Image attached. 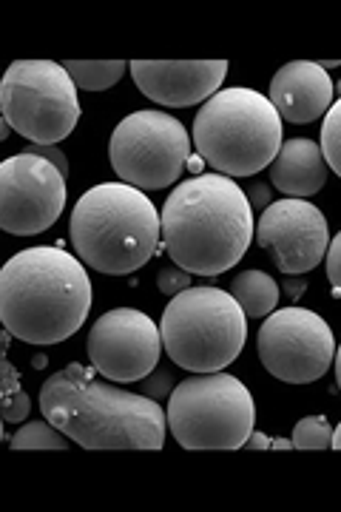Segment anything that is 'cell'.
Returning <instances> with one entry per match:
<instances>
[{"label":"cell","instance_id":"obj_1","mask_svg":"<svg viewBox=\"0 0 341 512\" xmlns=\"http://www.w3.org/2000/svg\"><path fill=\"white\" fill-rule=\"evenodd\" d=\"M72 362L40 387V413L86 450H162L168 413L143 393L94 379Z\"/></svg>","mask_w":341,"mask_h":512},{"label":"cell","instance_id":"obj_2","mask_svg":"<svg viewBox=\"0 0 341 512\" xmlns=\"http://www.w3.org/2000/svg\"><path fill=\"white\" fill-rule=\"evenodd\" d=\"M160 217L165 254L194 276L231 271L256 237L251 200L225 174L185 180L171 191Z\"/></svg>","mask_w":341,"mask_h":512},{"label":"cell","instance_id":"obj_3","mask_svg":"<svg viewBox=\"0 0 341 512\" xmlns=\"http://www.w3.org/2000/svg\"><path fill=\"white\" fill-rule=\"evenodd\" d=\"M91 279L77 256L60 248H26L0 271V319L15 339L46 348L86 325Z\"/></svg>","mask_w":341,"mask_h":512},{"label":"cell","instance_id":"obj_4","mask_svg":"<svg viewBox=\"0 0 341 512\" xmlns=\"http://www.w3.org/2000/svg\"><path fill=\"white\" fill-rule=\"evenodd\" d=\"M162 237L157 205L128 183L89 188L72 211V245L91 271L126 276L148 265Z\"/></svg>","mask_w":341,"mask_h":512},{"label":"cell","instance_id":"obj_5","mask_svg":"<svg viewBox=\"0 0 341 512\" xmlns=\"http://www.w3.org/2000/svg\"><path fill=\"white\" fill-rule=\"evenodd\" d=\"M197 154L225 177H251L268 168L282 148V117L270 97L253 89L216 92L194 120Z\"/></svg>","mask_w":341,"mask_h":512},{"label":"cell","instance_id":"obj_6","mask_svg":"<svg viewBox=\"0 0 341 512\" xmlns=\"http://www.w3.org/2000/svg\"><path fill=\"white\" fill-rule=\"evenodd\" d=\"M162 345L171 362L194 373H216L239 359L248 316L234 296L211 285L177 293L162 313Z\"/></svg>","mask_w":341,"mask_h":512},{"label":"cell","instance_id":"obj_7","mask_svg":"<svg viewBox=\"0 0 341 512\" xmlns=\"http://www.w3.org/2000/svg\"><path fill=\"white\" fill-rule=\"evenodd\" d=\"M256 404L231 373H197L168 399L171 436L185 450H239L251 439Z\"/></svg>","mask_w":341,"mask_h":512},{"label":"cell","instance_id":"obj_8","mask_svg":"<svg viewBox=\"0 0 341 512\" xmlns=\"http://www.w3.org/2000/svg\"><path fill=\"white\" fill-rule=\"evenodd\" d=\"M3 120L32 146H57L77 128V83L63 63L18 60L0 83Z\"/></svg>","mask_w":341,"mask_h":512},{"label":"cell","instance_id":"obj_9","mask_svg":"<svg viewBox=\"0 0 341 512\" xmlns=\"http://www.w3.org/2000/svg\"><path fill=\"white\" fill-rule=\"evenodd\" d=\"M194 140L177 117L165 111H134L114 128L108 160L123 183L140 191H160L188 168Z\"/></svg>","mask_w":341,"mask_h":512},{"label":"cell","instance_id":"obj_10","mask_svg":"<svg viewBox=\"0 0 341 512\" xmlns=\"http://www.w3.org/2000/svg\"><path fill=\"white\" fill-rule=\"evenodd\" d=\"M256 350L265 370L279 382L310 384L322 379L333 365L336 339L319 313L293 305L265 316Z\"/></svg>","mask_w":341,"mask_h":512},{"label":"cell","instance_id":"obj_11","mask_svg":"<svg viewBox=\"0 0 341 512\" xmlns=\"http://www.w3.org/2000/svg\"><path fill=\"white\" fill-rule=\"evenodd\" d=\"M66 208L63 171L37 154H15L0 165V228L35 237L52 228Z\"/></svg>","mask_w":341,"mask_h":512},{"label":"cell","instance_id":"obj_12","mask_svg":"<svg viewBox=\"0 0 341 512\" xmlns=\"http://www.w3.org/2000/svg\"><path fill=\"white\" fill-rule=\"evenodd\" d=\"M89 359L97 373L117 384L140 382L160 365L162 330L148 313L114 308L91 325Z\"/></svg>","mask_w":341,"mask_h":512},{"label":"cell","instance_id":"obj_13","mask_svg":"<svg viewBox=\"0 0 341 512\" xmlns=\"http://www.w3.org/2000/svg\"><path fill=\"white\" fill-rule=\"evenodd\" d=\"M256 245L265 248L285 276L313 271L330 248L324 214L307 200L270 202L256 225Z\"/></svg>","mask_w":341,"mask_h":512},{"label":"cell","instance_id":"obj_14","mask_svg":"<svg viewBox=\"0 0 341 512\" xmlns=\"http://www.w3.org/2000/svg\"><path fill=\"white\" fill-rule=\"evenodd\" d=\"M137 89L168 109L208 103L228 74V60H134Z\"/></svg>","mask_w":341,"mask_h":512},{"label":"cell","instance_id":"obj_15","mask_svg":"<svg viewBox=\"0 0 341 512\" xmlns=\"http://www.w3.org/2000/svg\"><path fill=\"white\" fill-rule=\"evenodd\" d=\"M333 80L313 60H293L270 80V103L282 120L307 126L333 106Z\"/></svg>","mask_w":341,"mask_h":512},{"label":"cell","instance_id":"obj_16","mask_svg":"<svg viewBox=\"0 0 341 512\" xmlns=\"http://www.w3.org/2000/svg\"><path fill=\"white\" fill-rule=\"evenodd\" d=\"M327 160H324L322 146L313 140H288L282 143L276 160L270 163V183L276 191L293 200H307L319 194L327 183Z\"/></svg>","mask_w":341,"mask_h":512},{"label":"cell","instance_id":"obj_17","mask_svg":"<svg viewBox=\"0 0 341 512\" xmlns=\"http://www.w3.org/2000/svg\"><path fill=\"white\" fill-rule=\"evenodd\" d=\"M228 293L239 302L248 319H265L279 305V285L265 271H245L231 279Z\"/></svg>","mask_w":341,"mask_h":512},{"label":"cell","instance_id":"obj_18","mask_svg":"<svg viewBox=\"0 0 341 512\" xmlns=\"http://www.w3.org/2000/svg\"><path fill=\"white\" fill-rule=\"evenodd\" d=\"M63 69L72 74V80L80 89H86V92H106V89L120 83V77L126 74L128 66L123 60H91V63L66 60Z\"/></svg>","mask_w":341,"mask_h":512},{"label":"cell","instance_id":"obj_19","mask_svg":"<svg viewBox=\"0 0 341 512\" xmlns=\"http://www.w3.org/2000/svg\"><path fill=\"white\" fill-rule=\"evenodd\" d=\"M9 447L12 450H66L69 436L63 430H57L49 419L23 421L18 433L9 436Z\"/></svg>","mask_w":341,"mask_h":512},{"label":"cell","instance_id":"obj_20","mask_svg":"<svg viewBox=\"0 0 341 512\" xmlns=\"http://www.w3.org/2000/svg\"><path fill=\"white\" fill-rule=\"evenodd\" d=\"M29 410H32V404H29V396L23 393L20 373L3 353V421L6 424H20L29 416Z\"/></svg>","mask_w":341,"mask_h":512},{"label":"cell","instance_id":"obj_21","mask_svg":"<svg viewBox=\"0 0 341 512\" xmlns=\"http://www.w3.org/2000/svg\"><path fill=\"white\" fill-rule=\"evenodd\" d=\"M293 447L296 450H324L333 447V427L324 416H305L293 427Z\"/></svg>","mask_w":341,"mask_h":512},{"label":"cell","instance_id":"obj_22","mask_svg":"<svg viewBox=\"0 0 341 512\" xmlns=\"http://www.w3.org/2000/svg\"><path fill=\"white\" fill-rule=\"evenodd\" d=\"M322 154L327 160V168L336 171L341 177V97L330 106V111L324 114L322 123Z\"/></svg>","mask_w":341,"mask_h":512},{"label":"cell","instance_id":"obj_23","mask_svg":"<svg viewBox=\"0 0 341 512\" xmlns=\"http://www.w3.org/2000/svg\"><path fill=\"white\" fill-rule=\"evenodd\" d=\"M174 387L177 384H174V376L168 370H154L151 376L143 379V396L154 399V402H165V399H171Z\"/></svg>","mask_w":341,"mask_h":512},{"label":"cell","instance_id":"obj_24","mask_svg":"<svg viewBox=\"0 0 341 512\" xmlns=\"http://www.w3.org/2000/svg\"><path fill=\"white\" fill-rule=\"evenodd\" d=\"M157 288H160V293H165V296H177V293L188 291L191 288V274L188 271H182L180 265H174V268H162L160 274H157Z\"/></svg>","mask_w":341,"mask_h":512},{"label":"cell","instance_id":"obj_25","mask_svg":"<svg viewBox=\"0 0 341 512\" xmlns=\"http://www.w3.org/2000/svg\"><path fill=\"white\" fill-rule=\"evenodd\" d=\"M324 259H327V279L333 285V293L341 299V231L330 239V248H327Z\"/></svg>","mask_w":341,"mask_h":512},{"label":"cell","instance_id":"obj_26","mask_svg":"<svg viewBox=\"0 0 341 512\" xmlns=\"http://www.w3.org/2000/svg\"><path fill=\"white\" fill-rule=\"evenodd\" d=\"M26 151H29V154H37V157H43V160H49V163H54L60 171H63V177H69V160H66V154H63L57 146H29Z\"/></svg>","mask_w":341,"mask_h":512},{"label":"cell","instance_id":"obj_27","mask_svg":"<svg viewBox=\"0 0 341 512\" xmlns=\"http://www.w3.org/2000/svg\"><path fill=\"white\" fill-rule=\"evenodd\" d=\"M248 200H251L253 211H265L270 205V188L265 183H253L248 191Z\"/></svg>","mask_w":341,"mask_h":512},{"label":"cell","instance_id":"obj_28","mask_svg":"<svg viewBox=\"0 0 341 512\" xmlns=\"http://www.w3.org/2000/svg\"><path fill=\"white\" fill-rule=\"evenodd\" d=\"M305 288H307L305 279H285V291H288V296L293 299V302L305 293Z\"/></svg>","mask_w":341,"mask_h":512},{"label":"cell","instance_id":"obj_29","mask_svg":"<svg viewBox=\"0 0 341 512\" xmlns=\"http://www.w3.org/2000/svg\"><path fill=\"white\" fill-rule=\"evenodd\" d=\"M245 447H248V450H270V439L265 433H256V430H253L251 439L245 441Z\"/></svg>","mask_w":341,"mask_h":512},{"label":"cell","instance_id":"obj_30","mask_svg":"<svg viewBox=\"0 0 341 512\" xmlns=\"http://www.w3.org/2000/svg\"><path fill=\"white\" fill-rule=\"evenodd\" d=\"M270 450H296V447L288 439H270Z\"/></svg>","mask_w":341,"mask_h":512},{"label":"cell","instance_id":"obj_31","mask_svg":"<svg viewBox=\"0 0 341 512\" xmlns=\"http://www.w3.org/2000/svg\"><path fill=\"white\" fill-rule=\"evenodd\" d=\"M202 165H205V160H202V157H191V160H188V168H191V171H194V174H197L199 177V171H202Z\"/></svg>","mask_w":341,"mask_h":512},{"label":"cell","instance_id":"obj_32","mask_svg":"<svg viewBox=\"0 0 341 512\" xmlns=\"http://www.w3.org/2000/svg\"><path fill=\"white\" fill-rule=\"evenodd\" d=\"M333 365H336V384H339V390H341V348H336V359H333Z\"/></svg>","mask_w":341,"mask_h":512},{"label":"cell","instance_id":"obj_33","mask_svg":"<svg viewBox=\"0 0 341 512\" xmlns=\"http://www.w3.org/2000/svg\"><path fill=\"white\" fill-rule=\"evenodd\" d=\"M333 447L341 450V421H339V427H333Z\"/></svg>","mask_w":341,"mask_h":512},{"label":"cell","instance_id":"obj_34","mask_svg":"<svg viewBox=\"0 0 341 512\" xmlns=\"http://www.w3.org/2000/svg\"><path fill=\"white\" fill-rule=\"evenodd\" d=\"M12 131H15V128H12L9 123H6V120H3V128H0V140H9V134H12Z\"/></svg>","mask_w":341,"mask_h":512},{"label":"cell","instance_id":"obj_35","mask_svg":"<svg viewBox=\"0 0 341 512\" xmlns=\"http://www.w3.org/2000/svg\"><path fill=\"white\" fill-rule=\"evenodd\" d=\"M319 66H322L324 72H327V69H339L341 60H324V63H319Z\"/></svg>","mask_w":341,"mask_h":512},{"label":"cell","instance_id":"obj_36","mask_svg":"<svg viewBox=\"0 0 341 512\" xmlns=\"http://www.w3.org/2000/svg\"><path fill=\"white\" fill-rule=\"evenodd\" d=\"M333 92H336V97H341V80L336 83V86H333Z\"/></svg>","mask_w":341,"mask_h":512}]
</instances>
